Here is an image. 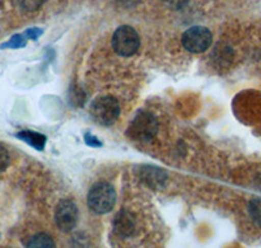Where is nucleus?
I'll use <instances>...</instances> for the list:
<instances>
[{"instance_id":"nucleus-1","label":"nucleus","mask_w":261,"mask_h":248,"mask_svg":"<svg viewBox=\"0 0 261 248\" xmlns=\"http://www.w3.org/2000/svg\"><path fill=\"white\" fill-rule=\"evenodd\" d=\"M115 189L106 182H101V183L93 186L88 195V204H89L90 209L98 214H105V213L110 212L115 205Z\"/></svg>"},{"instance_id":"nucleus-2","label":"nucleus","mask_w":261,"mask_h":248,"mask_svg":"<svg viewBox=\"0 0 261 248\" xmlns=\"http://www.w3.org/2000/svg\"><path fill=\"white\" fill-rule=\"evenodd\" d=\"M157 131V118L149 111H140L130 123L129 128H128V135L136 141L145 142L153 139Z\"/></svg>"},{"instance_id":"nucleus-3","label":"nucleus","mask_w":261,"mask_h":248,"mask_svg":"<svg viewBox=\"0 0 261 248\" xmlns=\"http://www.w3.org/2000/svg\"><path fill=\"white\" fill-rule=\"evenodd\" d=\"M119 112H120V109H119L118 101L107 95L93 101L90 106V115L97 123L102 126H111L115 123L119 118Z\"/></svg>"},{"instance_id":"nucleus-4","label":"nucleus","mask_w":261,"mask_h":248,"mask_svg":"<svg viewBox=\"0 0 261 248\" xmlns=\"http://www.w3.org/2000/svg\"><path fill=\"white\" fill-rule=\"evenodd\" d=\"M140 46L139 34L134 28L123 25L115 30L113 36V47L119 55H134Z\"/></svg>"},{"instance_id":"nucleus-5","label":"nucleus","mask_w":261,"mask_h":248,"mask_svg":"<svg viewBox=\"0 0 261 248\" xmlns=\"http://www.w3.org/2000/svg\"><path fill=\"white\" fill-rule=\"evenodd\" d=\"M183 46L190 53H204L212 44V33L204 27H193L183 34Z\"/></svg>"},{"instance_id":"nucleus-6","label":"nucleus","mask_w":261,"mask_h":248,"mask_svg":"<svg viewBox=\"0 0 261 248\" xmlns=\"http://www.w3.org/2000/svg\"><path fill=\"white\" fill-rule=\"evenodd\" d=\"M77 207L71 200H62L55 210V222L62 231H71L77 224Z\"/></svg>"},{"instance_id":"nucleus-7","label":"nucleus","mask_w":261,"mask_h":248,"mask_svg":"<svg viewBox=\"0 0 261 248\" xmlns=\"http://www.w3.org/2000/svg\"><path fill=\"white\" fill-rule=\"evenodd\" d=\"M114 229L120 236H129L135 231V221L129 213L120 212L115 217Z\"/></svg>"},{"instance_id":"nucleus-8","label":"nucleus","mask_w":261,"mask_h":248,"mask_svg":"<svg viewBox=\"0 0 261 248\" xmlns=\"http://www.w3.org/2000/svg\"><path fill=\"white\" fill-rule=\"evenodd\" d=\"M141 180H144L150 187H161L166 180V172L161 168L146 166L141 170Z\"/></svg>"},{"instance_id":"nucleus-9","label":"nucleus","mask_w":261,"mask_h":248,"mask_svg":"<svg viewBox=\"0 0 261 248\" xmlns=\"http://www.w3.org/2000/svg\"><path fill=\"white\" fill-rule=\"evenodd\" d=\"M17 137L22 141L28 142L30 146L33 148L38 149V151H42L45 148L46 144V136L41 135L38 132H33V131H21L20 133H17Z\"/></svg>"},{"instance_id":"nucleus-10","label":"nucleus","mask_w":261,"mask_h":248,"mask_svg":"<svg viewBox=\"0 0 261 248\" xmlns=\"http://www.w3.org/2000/svg\"><path fill=\"white\" fill-rule=\"evenodd\" d=\"M28 247H55V243H54L53 238L48 236L47 234H36L34 236H32L27 243Z\"/></svg>"},{"instance_id":"nucleus-11","label":"nucleus","mask_w":261,"mask_h":248,"mask_svg":"<svg viewBox=\"0 0 261 248\" xmlns=\"http://www.w3.org/2000/svg\"><path fill=\"white\" fill-rule=\"evenodd\" d=\"M248 213L251 218L253 219L255 224H257L258 226H261V199H253V200L249 201L248 204Z\"/></svg>"},{"instance_id":"nucleus-12","label":"nucleus","mask_w":261,"mask_h":248,"mask_svg":"<svg viewBox=\"0 0 261 248\" xmlns=\"http://www.w3.org/2000/svg\"><path fill=\"white\" fill-rule=\"evenodd\" d=\"M9 161H11V157H9L8 151L4 148L3 145H0V171H3L8 167Z\"/></svg>"},{"instance_id":"nucleus-13","label":"nucleus","mask_w":261,"mask_h":248,"mask_svg":"<svg viewBox=\"0 0 261 248\" xmlns=\"http://www.w3.org/2000/svg\"><path fill=\"white\" fill-rule=\"evenodd\" d=\"M188 0H163V3L169 6L170 8H174V9H180L183 8L186 4H187Z\"/></svg>"},{"instance_id":"nucleus-14","label":"nucleus","mask_w":261,"mask_h":248,"mask_svg":"<svg viewBox=\"0 0 261 248\" xmlns=\"http://www.w3.org/2000/svg\"><path fill=\"white\" fill-rule=\"evenodd\" d=\"M116 3L119 6L124 7V8H130V7H135L136 4H139L140 0H116Z\"/></svg>"},{"instance_id":"nucleus-15","label":"nucleus","mask_w":261,"mask_h":248,"mask_svg":"<svg viewBox=\"0 0 261 248\" xmlns=\"http://www.w3.org/2000/svg\"><path fill=\"white\" fill-rule=\"evenodd\" d=\"M85 142L88 145H90V146H101V145H102V142L98 141L97 137L90 136V135H86V136H85Z\"/></svg>"}]
</instances>
